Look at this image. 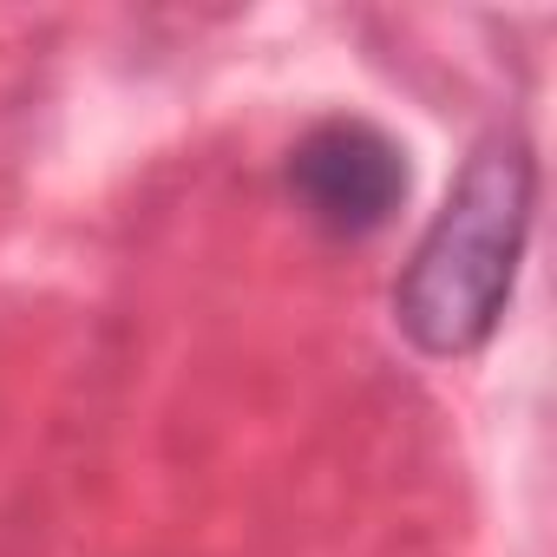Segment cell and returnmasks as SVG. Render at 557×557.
<instances>
[{
	"label": "cell",
	"instance_id": "cell-1",
	"mask_svg": "<svg viewBox=\"0 0 557 557\" xmlns=\"http://www.w3.org/2000/svg\"><path fill=\"white\" fill-rule=\"evenodd\" d=\"M531 203H537V164L524 138H485L440 216L426 223L400 289H394V322L407 342L433 361L479 355L511 302L518 256L531 236Z\"/></svg>",
	"mask_w": 557,
	"mask_h": 557
},
{
	"label": "cell",
	"instance_id": "cell-2",
	"mask_svg": "<svg viewBox=\"0 0 557 557\" xmlns=\"http://www.w3.org/2000/svg\"><path fill=\"white\" fill-rule=\"evenodd\" d=\"M289 190L329 236H374L407 203V151L368 119H322L289 151Z\"/></svg>",
	"mask_w": 557,
	"mask_h": 557
}]
</instances>
